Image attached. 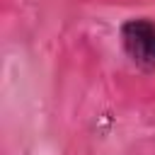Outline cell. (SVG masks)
Masks as SVG:
<instances>
[{"instance_id":"obj_1","label":"cell","mask_w":155,"mask_h":155,"mask_svg":"<svg viewBox=\"0 0 155 155\" xmlns=\"http://www.w3.org/2000/svg\"><path fill=\"white\" fill-rule=\"evenodd\" d=\"M121 46L138 68H155V22L145 17L128 19L121 27Z\"/></svg>"}]
</instances>
